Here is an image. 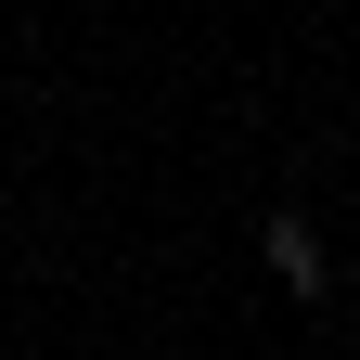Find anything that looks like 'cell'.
Wrapping results in <instances>:
<instances>
[{
  "label": "cell",
  "instance_id": "6da1fadb",
  "mask_svg": "<svg viewBox=\"0 0 360 360\" xmlns=\"http://www.w3.org/2000/svg\"><path fill=\"white\" fill-rule=\"evenodd\" d=\"M257 257H270V283H283V296H322V270H335L322 232H309L296 206H270V219H257Z\"/></svg>",
  "mask_w": 360,
  "mask_h": 360
}]
</instances>
